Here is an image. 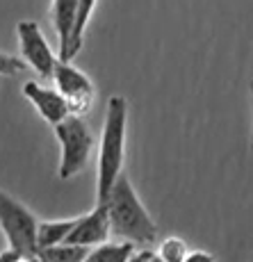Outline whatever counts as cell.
Segmentation results:
<instances>
[{
	"mask_svg": "<svg viewBox=\"0 0 253 262\" xmlns=\"http://www.w3.org/2000/svg\"><path fill=\"white\" fill-rule=\"evenodd\" d=\"M125 130H128V100L112 96L105 110V123L100 130L98 164H96V203H105L116 178L123 173Z\"/></svg>",
	"mask_w": 253,
	"mask_h": 262,
	"instance_id": "cell-1",
	"label": "cell"
},
{
	"mask_svg": "<svg viewBox=\"0 0 253 262\" xmlns=\"http://www.w3.org/2000/svg\"><path fill=\"white\" fill-rule=\"evenodd\" d=\"M105 205H108L114 237L135 242V244H153L158 239V224L144 208L125 173L116 178L114 187L105 199Z\"/></svg>",
	"mask_w": 253,
	"mask_h": 262,
	"instance_id": "cell-2",
	"label": "cell"
},
{
	"mask_svg": "<svg viewBox=\"0 0 253 262\" xmlns=\"http://www.w3.org/2000/svg\"><path fill=\"white\" fill-rule=\"evenodd\" d=\"M0 228L7 244L25 260H39V221L18 199L0 189Z\"/></svg>",
	"mask_w": 253,
	"mask_h": 262,
	"instance_id": "cell-3",
	"label": "cell"
},
{
	"mask_svg": "<svg viewBox=\"0 0 253 262\" xmlns=\"http://www.w3.org/2000/svg\"><path fill=\"white\" fill-rule=\"evenodd\" d=\"M53 128H55V137L59 142V178L69 180L87 167L89 158H92L94 150L92 130L87 128V123L78 114H71V117L59 121Z\"/></svg>",
	"mask_w": 253,
	"mask_h": 262,
	"instance_id": "cell-4",
	"label": "cell"
},
{
	"mask_svg": "<svg viewBox=\"0 0 253 262\" xmlns=\"http://www.w3.org/2000/svg\"><path fill=\"white\" fill-rule=\"evenodd\" d=\"M55 82V89L64 96V100L69 103L71 114H87L94 105L96 98V89L94 82L87 73H82L78 67L71 64V59H59L57 67H55V73L50 78Z\"/></svg>",
	"mask_w": 253,
	"mask_h": 262,
	"instance_id": "cell-5",
	"label": "cell"
},
{
	"mask_svg": "<svg viewBox=\"0 0 253 262\" xmlns=\"http://www.w3.org/2000/svg\"><path fill=\"white\" fill-rule=\"evenodd\" d=\"M16 37L18 48H21V57L25 59L30 69H34L41 78H53L55 67L59 62V55L53 53L50 43L44 37L41 28L37 21H21L16 25Z\"/></svg>",
	"mask_w": 253,
	"mask_h": 262,
	"instance_id": "cell-6",
	"label": "cell"
},
{
	"mask_svg": "<svg viewBox=\"0 0 253 262\" xmlns=\"http://www.w3.org/2000/svg\"><path fill=\"white\" fill-rule=\"evenodd\" d=\"M112 235V224H110V212L105 203H96L92 212L80 214L75 228L71 230V235L67 242L71 244H80V246H98L103 242L110 239Z\"/></svg>",
	"mask_w": 253,
	"mask_h": 262,
	"instance_id": "cell-7",
	"label": "cell"
},
{
	"mask_svg": "<svg viewBox=\"0 0 253 262\" xmlns=\"http://www.w3.org/2000/svg\"><path fill=\"white\" fill-rule=\"evenodd\" d=\"M23 96L37 107V112L41 114V119L48 121L50 125H57L59 121L71 117L69 103L64 100V96L59 94L57 89L44 87V84H39V82H25Z\"/></svg>",
	"mask_w": 253,
	"mask_h": 262,
	"instance_id": "cell-8",
	"label": "cell"
},
{
	"mask_svg": "<svg viewBox=\"0 0 253 262\" xmlns=\"http://www.w3.org/2000/svg\"><path fill=\"white\" fill-rule=\"evenodd\" d=\"M80 0H53L50 5V16H53L55 32L59 41V59H69V43L73 34L75 16H78Z\"/></svg>",
	"mask_w": 253,
	"mask_h": 262,
	"instance_id": "cell-9",
	"label": "cell"
},
{
	"mask_svg": "<svg viewBox=\"0 0 253 262\" xmlns=\"http://www.w3.org/2000/svg\"><path fill=\"white\" fill-rule=\"evenodd\" d=\"M137 251V244L128 239L119 242H103L98 246H92L87 253V258L82 262H128L130 255Z\"/></svg>",
	"mask_w": 253,
	"mask_h": 262,
	"instance_id": "cell-10",
	"label": "cell"
},
{
	"mask_svg": "<svg viewBox=\"0 0 253 262\" xmlns=\"http://www.w3.org/2000/svg\"><path fill=\"white\" fill-rule=\"evenodd\" d=\"M78 219H80V216H71V219H57V221H39V233H37L39 251L67 242V237L71 235V230H73L75 224H78Z\"/></svg>",
	"mask_w": 253,
	"mask_h": 262,
	"instance_id": "cell-11",
	"label": "cell"
},
{
	"mask_svg": "<svg viewBox=\"0 0 253 262\" xmlns=\"http://www.w3.org/2000/svg\"><path fill=\"white\" fill-rule=\"evenodd\" d=\"M98 0H80L78 5V16H75V25H73V34H71V43H69V59H73L80 53L85 41V32H87V25L92 21V14L96 9Z\"/></svg>",
	"mask_w": 253,
	"mask_h": 262,
	"instance_id": "cell-12",
	"label": "cell"
},
{
	"mask_svg": "<svg viewBox=\"0 0 253 262\" xmlns=\"http://www.w3.org/2000/svg\"><path fill=\"white\" fill-rule=\"evenodd\" d=\"M89 253V246L71 244V242H62V244L48 246V249L39 251V260L41 262H82Z\"/></svg>",
	"mask_w": 253,
	"mask_h": 262,
	"instance_id": "cell-13",
	"label": "cell"
},
{
	"mask_svg": "<svg viewBox=\"0 0 253 262\" xmlns=\"http://www.w3.org/2000/svg\"><path fill=\"white\" fill-rule=\"evenodd\" d=\"M164 262H185V258L189 255V249L180 237H166L162 239L160 249L155 251Z\"/></svg>",
	"mask_w": 253,
	"mask_h": 262,
	"instance_id": "cell-14",
	"label": "cell"
},
{
	"mask_svg": "<svg viewBox=\"0 0 253 262\" xmlns=\"http://www.w3.org/2000/svg\"><path fill=\"white\" fill-rule=\"evenodd\" d=\"M25 69H28V64L23 57H14V55L0 50V75H18Z\"/></svg>",
	"mask_w": 253,
	"mask_h": 262,
	"instance_id": "cell-15",
	"label": "cell"
},
{
	"mask_svg": "<svg viewBox=\"0 0 253 262\" xmlns=\"http://www.w3.org/2000/svg\"><path fill=\"white\" fill-rule=\"evenodd\" d=\"M185 262H215V255L207 253V251H189Z\"/></svg>",
	"mask_w": 253,
	"mask_h": 262,
	"instance_id": "cell-16",
	"label": "cell"
},
{
	"mask_svg": "<svg viewBox=\"0 0 253 262\" xmlns=\"http://www.w3.org/2000/svg\"><path fill=\"white\" fill-rule=\"evenodd\" d=\"M153 251H149V249H137L133 255L128 258V262H153Z\"/></svg>",
	"mask_w": 253,
	"mask_h": 262,
	"instance_id": "cell-17",
	"label": "cell"
},
{
	"mask_svg": "<svg viewBox=\"0 0 253 262\" xmlns=\"http://www.w3.org/2000/svg\"><path fill=\"white\" fill-rule=\"evenodd\" d=\"M18 260H21V255H18L16 251H12V249H7V251L0 253V262H18Z\"/></svg>",
	"mask_w": 253,
	"mask_h": 262,
	"instance_id": "cell-18",
	"label": "cell"
},
{
	"mask_svg": "<svg viewBox=\"0 0 253 262\" xmlns=\"http://www.w3.org/2000/svg\"><path fill=\"white\" fill-rule=\"evenodd\" d=\"M7 249H9V244H7V237H5L3 228H0V253H3V251H7Z\"/></svg>",
	"mask_w": 253,
	"mask_h": 262,
	"instance_id": "cell-19",
	"label": "cell"
},
{
	"mask_svg": "<svg viewBox=\"0 0 253 262\" xmlns=\"http://www.w3.org/2000/svg\"><path fill=\"white\" fill-rule=\"evenodd\" d=\"M153 262H164V260H162V258H160V255H158V253H155V255H153Z\"/></svg>",
	"mask_w": 253,
	"mask_h": 262,
	"instance_id": "cell-20",
	"label": "cell"
},
{
	"mask_svg": "<svg viewBox=\"0 0 253 262\" xmlns=\"http://www.w3.org/2000/svg\"><path fill=\"white\" fill-rule=\"evenodd\" d=\"M18 262H41V260H25V258H21Z\"/></svg>",
	"mask_w": 253,
	"mask_h": 262,
	"instance_id": "cell-21",
	"label": "cell"
},
{
	"mask_svg": "<svg viewBox=\"0 0 253 262\" xmlns=\"http://www.w3.org/2000/svg\"><path fill=\"white\" fill-rule=\"evenodd\" d=\"M251 94H253V84H251Z\"/></svg>",
	"mask_w": 253,
	"mask_h": 262,
	"instance_id": "cell-22",
	"label": "cell"
}]
</instances>
